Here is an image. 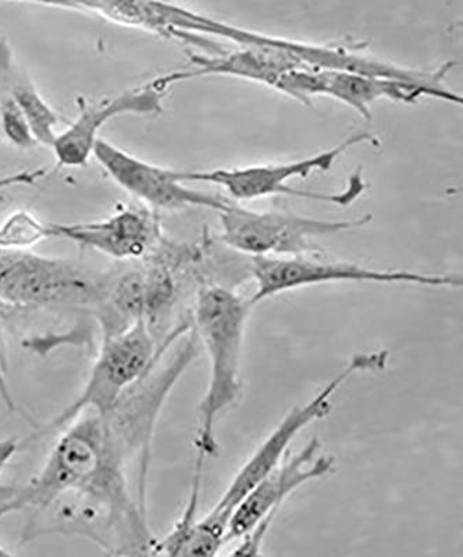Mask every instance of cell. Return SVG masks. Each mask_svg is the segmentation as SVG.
Segmentation results:
<instances>
[{"mask_svg":"<svg viewBox=\"0 0 463 557\" xmlns=\"http://www.w3.org/2000/svg\"><path fill=\"white\" fill-rule=\"evenodd\" d=\"M318 97H328L340 101L360 113L365 121H371V107L381 99L400 103H416L422 98H436L441 101L462 104L460 94L448 88L425 86V84L406 82L371 74L321 70Z\"/></svg>","mask_w":463,"mask_h":557,"instance_id":"cell-13","label":"cell"},{"mask_svg":"<svg viewBox=\"0 0 463 557\" xmlns=\"http://www.w3.org/2000/svg\"><path fill=\"white\" fill-rule=\"evenodd\" d=\"M20 445L16 437L0 441V475L7 470L9 462L12 461Z\"/></svg>","mask_w":463,"mask_h":557,"instance_id":"cell-16","label":"cell"},{"mask_svg":"<svg viewBox=\"0 0 463 557\" xmlns=\"http://www.w3.org/2000/svg\"><path fill=\"white\" fill-rule=\"evenodd\" d=\"M249 272L256 290L249 298L252 307L266 298L297 288L355 282L377 285H415L422 287L461 288L462 276L454 273H422L406 270H378L347 261L321 260L318 257H252Z\"/></svg>","mask_w":463,"mask_h":557,"instance_id":"cell-7","label":"cell"},{"mask_svg":"<svg viewBox=\"0 0 463 557\" xmlns=\"http://www.w3.org/2000/svg\"><path fill=\"white\" fill-rule=\"evenodd\" d=\"M47 238H52L51 223L39 222L28 212H14L0 225L3 250H28Z\"/></svg>","mask_w":463,"mask_h":557,"instance_id":"cell-15","label":"cell"},{"mask_svg":"<svg viewBox=\"0 0 463 557\" xmlns=\"http://www.w3.org/2000/svg\"><path fill=\"white\" fill-rule=\"evenodd\" d=\"M217 213L221 242L249 258L306 256L317 251L316 238L358 231L372 222V215L325 221L277 209L256 212L230 201Z\"/></svg>","mask_w":463,"mask_h":557,"instance_id":"cell-6","label":"cell"},{"mask_svg":"<svg viewBox=\"0 0 463 557\" xmlns=\"http://www.w3.org/2000/svg\"><path fill=\"white\" fill-rule=\"evenodd\" d=\"M252 306L233 287L207 283L197 290L191 313L198 341L209 360V381L198 410L197 455L216 456L217 420L241 392L243 341Z\"/></svg>","mask_w":463,"mask_h":557,"instance_id":"cell-1","label":"cell"},{"mask_svg":"<svg viewBox=\"0 0 463 557\" xmlns=\"http://www.w3.org/2000/svg\"><path fill=\"white\" fill-rule=\"evenodd\" d=\"M168 88L159 77L142 86L126 89L113 97H107L86 104L79 111L76 121L68 124L66 131L59 133L52 144L59 165L64 168L86 166L92 157L99 132L113 119L137 114V116H157L163 111L164 97Z\"/></svg>","mask_w":463,"mask_h":557,"instance_id":"cell-11","label":"cell"},{"mask_svg":"<svg viewBox=\"0 0 463 557\" xmlns=\"http://www.w3.org/2000/svg\"><path fill=\"white\" fill-rule=\"evenodd\" d=\"M12 555H13L12 552L4 548L3 545H0V556H12Z\"/></svg>","mask_w":463,"mask_h":557,"instance_id":"cell-19","label":"cell"},{"mask_svg":"<svg viewBox=\"0 0 463 557\" xmlns=\"http://www.w3.org/2000/svg\"><path fill=\"white\" fill-rule=\"evenodd\" d=\"M388 360H390V352L388 350L358 352L311 400L303 403V405H298L288 411L287 416L280 421V424L271 432V435H267L266 440L258 446V449L252 453V456L243 462L241 469L234 475L230 485L224 491L221 499L217 500V504L207 515L208 519L226 527L227 530V522L230 519L234 507L240 504L242 497L263 476L280 465L284 457L290 451L292 441L296 440L298 434L311 425L312 422L323 420V418L330 414L333 410V396L352 376L361 374V372L385 371Z\"/></svg>","mask_w":463,"mask_h":557,"instance_id":"cell-5","label":"cell"},{"mask_svg":"<svg viewBox=\"0 0 463 557\" xmlns=\"http://www.w3.org/2000/svg\"><path fill=\"white\" fill-rule=\"evenodd\" d=\"M0 360H2V355H0ZM0 396L3 397L4 403H7L8 406L14 407L12 397L9 395L7 382H4L2 361H0Z\"/></svg>","mask_w":463,"mask_h":557,"instance_id":"cell-18","label":"cell"},{"mask_svg":"<svg viewBox=\"0 0 463 557\" xmlns=\"http://www.w3.org/2000/svg\"><path fill=\"white\" fill-rule=\"evenodd\" d=\"M12 2L43 4V7L78 10L72 0H12Z\"/></svg>","mask_w":463,"mask_h":557,"instance_id":"cell-17","label":"cell"},{"mask_svg":"<svg viewBox=\"0 0 463 557\" xmlns=\"http://www.w3.org/2000/svg\"><path fill=\"white\" fill-rule=\"evenodd\" d=\"M191 325V318H188L180 325L174 326L166 339L158 342L147 321L139 320L117 335L104 337L77 399L54 418L45 431L63 430L74 418L86 411L107 414Z\"/></svg>","mask_w":463,"mask_h":557,"instance_id":"cell-2","label":"cell"},{"mask_svg":"<svg viewBox=\"0 0 463 557\" xmlns=\"http://www.w3.org/2000/svg\"><path fill=\"white\" fill-rule=\"evenodd\" d=\"M51 232L52 238H67L118 261L143 260L163 237L154 212L142 207L124 208L102 221L74 225L51 223Z\"/></svg>","mask_w":463,"mask_h":557,"instance_id":"cell-12","label":"cell"},{"mask_svg":"<svg viewBox=\"0 0 463 557\" xmlns=\"http://www.w3.org/2000/svg\"><path fill=\"white\" fill-rule=\"evenodd\" d=\"M321 447V441L312 437L297 455L288 451L280 465L263 476L234 507L227 522L226 545L234 540L242 542L233 555H261L262 542L280 513L284 502L301 486L335 471V457L318 455Z\"/></svg>","mask_w":463,"mask_h":557,"instance_id":"cell-8","label":"cell"},{"mask_svg":"<svg viewBox=\"0 0 463 557\" xmlns=\"http://www.w3.org/2000/svg\"><path fill=\"white\" fill-rule=\"evenodd\" d=\"M242 49L215 54H192V69L163 74L161 82L167 88L188 79L207 76H227L277 89L291 70L308 66L300 58L301 41L259 35V41Z\"/></svg>","mask_w":463,"mask_h":557,"instance_id":"cell-10","label":"cell"},{"mask_svg":"<svg viewBox=\"0 0 463 557\" xmlns=\"http://www.w3.org/2000/svg\"><path fill=\"white\" fill-rule=\"evenodd\" d=\"M362 144L380 146V139L371 133L361 132L351 134L337 146L317 152L298 161L287 163H272V165H255L232 169H213V171H182V178L187 183H209L221 186L227 194L240 201H252L258 198L273 196H288L302 198V200L331 203L336 207H348L366 191L367 183L362 169L351 174L347 187L338 193H317L298 190L288 186L293 178H306L312 173L328 172L336 165L338 159L350 149Z\"/></svg>","mask_w":463,"mask_h":557,"instance_id":"cell-3","label":"cell"},{"mask_svg":"<svg viewBox=\"0 0 463 557\" xmlns=\"http://www.w3.org/2000/svg\"><path fill=\"white\" fill-rule=\"evenodd\" d=\"M108 276L76 262L0 248V305L26 310L98 307Z\"/></svg>","mask_w":463,"mask_h":557,"instance_id":"cell-4","label":"cell"},{"mask_svg":"<svg viewBox=\"0 0 463 557\" xmlns=\"http://www.w3.org/2000/svg\"><path fill=\"white\" fill-rule=\"evenodd\" d=\"M0 87L7 89L20 111L26 116L35 139L41 146L52 147L61 116L45 101L20 64L7 39L0 37Z\"/></svg>","mask_w":463,"mask_h":557,"instance_id":"cell-14","label":"cell"},{"mask_svg":"<svg viewBox=\"0 0 463 557\" xmlns=\"http://www.w3.org/2000/svg\"><path fill=\"white\" fill-rule=\"evenodd\" d=\"M92 157L123 190L138 198L148 208L164 209V211L209 208L218 212L228 203V200L215 194L188 187L187 182L182 178V171L142 161L113 146L107 139H98Z\"/></svg>","mask_w":463,"mask_h":557,"instance_id":"cell-9","label":"cell"}]
</instances>
